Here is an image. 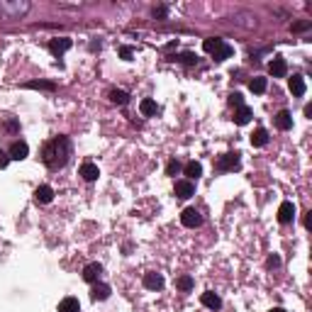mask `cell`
Returning <instances> with one entry per match:
<instances>
[{"label":"cell","mask_w":312,"mask_h":312,"mask_svg":"<svg viewBox=\"0 0 312 312\" xmlns=\"http://www.w3.org/2000/svg\"><path fill=\"white\" fill-rule=\"evenodd\" d=\"M266 78H261V76H256V78H251V83H249V88H251V93H263L266 90Z\"/></svg>","instance_id":"cell-27"},{"label":"cell","mask_w":312,"mask_h":312,"mask_svg":"<svg viewBox=\"0 0 312 312\" xmlns=\"http://www.w3.org/2000/svg\"><path fill=\"white\" fill-rule=\"evenodd\" d=\"M251 117H254V113H251V108H247V105H242V108H237V113H234V122L239 127L249 125Z\"/></svg>","instance_id":"cell-14"},{"label":"cell","mask_w":312,"mask_h":312,"mask_svg":"<svg viewBox=\"0 0 312 312\" xmlns=\"http://www.w3.org/2000/svg\"><path fill=\"white\" fill-rule=\"evenodd\" d=\"M139 110H142V115H146V117H149V115H156V110H159V108H156V103H154V100H149V98H146V100H142V103H139Z\"/></svg>","instance_id":"cell-24"},{"label":"cell","mask_w":312,"mask_h":312,"mask_svg":"<svg viewBox=\"0 0 312 312\" xmlns=\"http://www.w3.org/2000/svg\"><path fill=\"white\" fill-rule=\"evenodd\" d=\"M34 200L42 202V205H47V202L54 200V190H52L49 186H39L37 190H34Z\"/></svg>","instance_id":"cell-15"},{"label":"cell","mask_w":312,"mask_h":312,"mask_svg":"<svg viewBox=\"0 0 312 312\" xmlns=\"http://www.w3.org/2000/svg\"><path fill=\"white\" fill-rule=\"evenodd\" d=\"M202 305L205 308H210V310H220L222 308V300H220V295H215L212 290H207V293H202Z\"/></svg>","instance_id":"cell-16"},{"label":"cell","mask_w":312,"mask_h":312,"mask_svg":"<svg viewBox=\"0 0 312 312\" xmlns=\"http://www.w3.org/2000/svg\"><path fill=\"white\" fill-rule=\"evenodd\" d=\"M276 125H278V129L288 132V129L293 127V115H290L288 110H281V113L276 115Z\"/></svg>","instance_id":"cell-20"},{"label":"cell","mask_w":312,"mask_h":312,"mask_svg":"<svg viewBox=\"0 0 312 312\" xmlns=\"http://www.w3.org/2000/svg\"><path fill=\"white\" fill-rule=\"evenodd\" d=\"M268 312H285L283 308H273V310H268Z\"/></svg>","instance_id":"cell-38"},{"label":"cell","mask_w":312,"mask_h":312,"mask_svg":"<svg viewBox=\"0 0 312 312\" xmlns=\"http://www.w3.org/2000/svg\"><path fill=\"white\" fill-rule=\"evenodd\" d=\"M100 273H103V266H100L98 261H93V263H88V266L83 268V278H85L88 283H98Z\"/></svg>","instance_id":"cell-10"},{"label":"cell","mask_w":312,"mask_h":312,"mask_svg":"<svg viewBox=\"0 0 312 312\" xmlns=\"http://www.w3.org/2000/svg\"><path fill=\"white\" fill-rule=\"evenodd\" d=\"M7 164H10V156H7L5 151H0V169H5Z\"/></svg>","instance_id":"cell-36"},{"label":"cell","mask_w":312,"mask_h":312,"mask_svg":"<svg viewBox=\"0 0 312 312\" xmlns=\"http://www.w3.org/2000/svg\"><path fill=\"white\" fill-rule=\"evenodd\" d=\"M181 63H188V66H193V63H198V54H193V52H183L181 57H176Z\"/></svg>","instance_id":"cell-28"},{"label":"cell","mask_w":312,"mask_h":312,"mask_svg":"<svg viewBox=\"0 0 312 312\" xmlns=\"http://www.w3.org/2000/svg\"><path fill=\"white\" fill-rule=\"evenodd\" d=\"M202 49H205L207 54H212V57H215V61H225V59H229V57L234 54V49H232L227 42L217 39V37L205 39V42H202Z\"/></svg>","instance_id":"cell-3"},{"label":"cell","mask_w":312,"mask_h":312,"mask_svg":"<svg viewBox=\"0 0 312 312\" xmlns=\"http://www.w3.org/2000/svg\"><path fill=\"white\" fill-rule=\"evenodd\" d=\"M73 47V42L68 39V37H59V39H52L49 42V52L54 54V57H61L63 52H68Z\"/></svg>","instance_id":"cell-7"},{"label":"cell","mask_w":312,"mask_h":312,"mask_svg":"<svg viewBox=\"0 0 312 312\" xmlns=\"http://www.w3.org/2000/svg\"><path fill=\"white\" fill-rule=\"evenodd\" d=\"M90 298H93V300H108V298H110V285H105V283H95L93 290H90Z\"/></svg>","instance_id":"cell-18"},{"label":"cell","mask_w":312,"mask_h":312,"mask_svg":"<svg viewBox=\"0 0 312 312\" xmlns=\"http://www.w3.org/2000/svg\"><path fill=\"white\" fill-rule=\"evenodd\" d=\"M120 57H122L125 61H129V59L134 57V49H132V47H120Z\"/></svg>","instance_id":"cell-35"},{"label":"cell","mask_w":312,"mask_h":312,"mask_svg":"<svg viewBox=\"0 0 312 312\" xmlns=\"http://www.w3.org/2000/svg\"><path fill=\"white\" fill-rule=\"evenodd\" d=\"M268 71H271V76L283 78V76L288 73V63H285V59H283V57H276V59L271 61V66H268Z\"/></svg>","instance_id":"cell-11"},{"label":"cell","mask_w":312,"mask_h":312,"mask_svg":"<svg viewBox=\"0 0 312 312\" xmlns=\"http://www.w3.org/2000/svg\"><path fill=\"white\" fill-rule=\"evenodd\" d=\"M25 88H29V90H57V83H52V81H29V83H25Z\"/></svg>","instance_id":"cell-22"},{"label":"cell","mask_w":312,"mask_h":312,"mask_svg":"<svg viewBox=\"0 0 312 312\" xmlns=\"http://www.w3.org/2000/svg\"><path fill=\"white\" fill-rule=\"evenodd\" d=\"M266 266H268V268H278V266H281V256H278V254H271L268 261H266Z\"/></svg>","instance_id":"cell-33"},{"label":"cell","mask_w":312,"mask_h":312,"mask_svg":"<svg viewBox=\"0 0 312 312\" xmlns=\"http://www.w3.org/2000/svg\"><path fill=\"white\" fill-rule=\"evenodd\" d=\"M217 169L220 171H237L239 169V154H225V156H220Z\"/></svg>","instance_id":"cell-6"},{"label":"cell","mask_w":312,"mask_h":312,"mask_svg":"<svg viewBox=\"0 0 312 312\" xmlns=\"http://www.w3.org/2000/svg\"><path fill=\"white\" fill-rule=\"evenodd\" d=\"M7 129H10V132H17V122H15V120H7Z\"/></svg>","instance_id":"cell-37"},{"label":"cell","mask_w":312,"mask_h":312,"mask_svg":"<svg viewBox=\"0 0 312 312\" xmlns=\"http://www.w3.org/2000/svg\"><path fill=\"white\" fill-rule=\"evenodd\" d=\"M193 193H195V186H193L190 181H178V183H176V195H178L181 200H188Z\"/></svg>","instance_id":"cell-19"},{"label":"cell","mask_w":312,"mask_h":312,"mask_svg":"<svg viewBox=\"0 0 312 312\" xmlns=\"http://www.w3.org/2000/svg\"><path fill=\"white\" fill-rule=\"evenodd\" d=\"M68 159H71V142H68V137H54L42 149V161L52 171L63 169L68 164Z\"/></svg>","instance_id":"cell-1"},{"label":"cell","mask_w":312,"mask_h":312,"mask_svg":"<svg viewBox=\"0 0 312 312\" xmlns=\"http://www.w3.org/2000/svg\"><path fill=\"white\" fill-rule=\"evenodd\" d=\"M81 176H83L85 181H98V176H100V171H98V166H95V164H90V161H85V164L81 166Z\"/></svg>","instance_id":"cell-17"},{"label":"cell","mask_w":312,"mask_h":312,"mask_svg":"<svg viewBox=\"0 0 312 312\" xmlns=\"http://www.w3.org/2000/svg\"><path fill=\"white\" fill-rule=\"evenodd\" d=\"M293 217H295V205H293L290 200L281 202V207H278V220H281L283 225H288V222H293Z\"/></svg>","instance_id":"cell-8"},{"label":"cell","mask_w":312,"mask_h":312,"mask_svg":"<svg viewBox=\"0 0 312 312\" xmlns=\"http://www.w3.org/2000/svg\"><path fill=\"white\" fill-rule=\"evenodd\" d=\"M27 154H29L27 142H15V144L10 146V159H12V161H22V159H27Z\"/></svg>","instance_id":"cell-9"},{"label":"cell","mask_w":312,"mask_h":312,"mask_svg":"<svg viewBox=\"0 0 312 312\" xmlns=\"http://www.w3.org/2000/svg\"><path fill=\"white\" fill-rule=\"evenodd\" d=\"M305 90H308L305 78H303V76H293V78H290V93H293L295 98H303V95H305Z\"/></svg>","instance_id":"cell-13"},{"label":"cell","mask_w":312,"mask_h":312,"mask_svg":"<svg viewBox=\"0 0 312 312\" xmlns=\"http://www.w3.org/2000/svg\"><path fill=\"white\" fill-rule=\"evenodd\" d=\"M144 288H149V290H161V288H164V276H161V273H146V276H144Z\"/></svg>","instance_id":"cell-12"},{"label":"cell","mask_w":312,"mask_h":312,"mask_svg":"<svg viewBox=\"0 0 312 312\" xmlns=\"http://www.w3.org/2000/svg\"><path fill=\"white\" fill-rule=\"evenodd\" d=\"M110 100L115 105H127L129 103V95H127L125 90H110Z\"/></svg>","instance_id":"cell-26"},{"label":"cell","mask_w":312,"mask_h":312,"mask_svg":"<svg viewBox=\"0 0 312 312\" xmlns=\"http://www.w3.org/2000/svg\"><path fill=\"white\" fill-rule=\"evenodd\" d=\"M29 0H0V17L2 20H20L29 12Z\"/></svg>","instance_id":"cell-2"},{"label":"cell","mask_w":312,"mask_h":312,"mask_svg":"<svg viewBox=\"0 0 312 312\" xmlns=\"http://www.w3.org/2000/svg\"><path fill=\"white\" fill-rule=\"evenodd\" d=\"M59 312H81L78 298H63L61 303H59Z\"/></svg>","instance_id":"cell-21"},{"label":"cell","mask_w":312,"mask_h":312,"mask_svg":"<svg viewBox=\"0 0 312 312\" xmlns=\"http://www.w3.org/2000/svg\"><path fill=\"white\" fill-rule=\"evenodd\" d=\"M176 285H178L181 290H190V288H193V278H190V276H181V278L176 281Z\"/></svg>","instance_id":"cell-30"},{"label":"cell","mask_w":312,"mask_h":312,"mask_svg":"<svg viewBox=\"0 0 312 312\" xmlns=\"http://www.w3.org/2000/svg\"><path fill=\"white\" fill-rule=\"evenodd\" d=\"M229 103H232L234 108H242V105H244V98H242V93H232V95H229Z\"/></svg>","instance_id":"cell-31"},{"label":"cell","mask_w":312,"mask_h":312,"mask_svg":"<svg viewBox=\"0 0 312 312\" xmlns=\"http://www.w3.org/2000/svg\"><path fill=\"white\" fill-rule=\"evenodd\" d=\"M151 15H154L156 20H166V17H169V7H166V5H156V7L151 10Z\"/></svg>","instance_id":"cell-29"},{"label":"cell","mask_w":312,"mask_h":312,"mask_svg":"<svg viewBox=\"0 0 312 312\" xmlns=\"http://www.w3.org/2000/svg\"><path fill=\"white\" fill-rule=\"evenodd\" d=\"M178 171H181V164H178V161H169V166H166V173H169V176H176Z\"/></svg>","instance_id":"cell-32"},{"label":"cell","mask_w":312,"mask_h":312,"mask_svg":"<svg viewBox=\"0 0 312 312\" xmlns=\"http://www.w3.org/2000/svg\"><path fill=\"white\" fill-rule=\"evenodd\" d=\"M310 27H312V22L308 20V22H295L290 29H293V32H305V29H310Z\"/></svg>","instance_id":"cell-34"},{"label":"cell","mask_w":312,"mask_h":312,"mask_svg":"<svg viewBox=\"0 0 312 312\" xmlns=\"http://www.w3.org/2000/svg\"><path fill=\"white\" fill-rule=\"evenodd\" d=\"M181 222H183V227L195 229V227H200V225H202V215H200L195 207H186V210H183V215H181Z\"/></svg>","instance_id":"cell-5"},{"label":"cell","mask_w":312,"mask_h":312,"mask_svg":"<svg viewBox=\"0 0 312 312\" xmlns=\"http://www.w3.org/2000/svg\"><path fill=\"white\" fill-rule=\"evenodd\" d=\"M186 176H188V178H200V176H202V166H200L198 161L186 164Z\"/></svg>","instance_id":"cell-25"},{"label":"cell","mask_w":312,"mask_h":312,"mask_svg":"<svg viewBox=\"0 0 312 312\" xmlns=\"http://www.w3.org/2000/svg\"><path fill=\"white\" fill-rule=\"evenodd\" d=\"M251 144H254V146H266V144H268V132H266L263 127H258V129L251 134Z\"/></svg>","instance_id":"cell-23"},{"label":"cell","mask_w":312,"mask_h":312,"mask_svg":"<svg viewBox=\"0 0 312 312\" xmlns=\"http://www.w3.org/2000/svg\"><path fill=\"white\" fill-rule=\"evenodd\" d=\"M232 22L234 25H239V27H244V29H254L258 22H256V15L249 12V10H242V12H234L232 15Z\"/></svg>","instance_id":"cell-4"}]
</instances>
